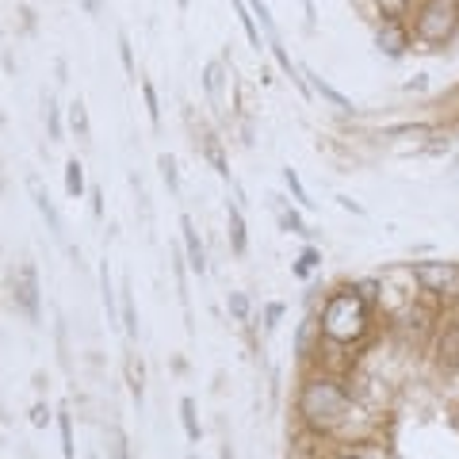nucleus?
Segmentation results:
<instances>
[{
	"mask_svg": "<svg viewBox=\"0 0 459 459\" xmlns=\"http://www.w3.org/2000/svg\"><path fill=\"white\" fill-rule=\"evenodd\" d=\"M352 402H349V391L337 383V379H310L303 391H299V413L310 429L318 433H329L337 429L344 418H349Z\"/></svg>",
	"mask_w": 459,
	"mask_h": 459,
	"instance_id": "1",
	"label": "nucleus"
},
{
	"mask_svg": "<svg viewBox=\"0 0 459 459\" xmlns=\"http://www.w3.org/2000/svg\"><path fill=\"white\" fill-rule=\"evenodd\" d=\"M100 291H104L108 322H111V325H119V307H115V287H111V268H108V261L100 264Z\"/></svg>",
	"mask_w": 459,
	"mask_h": 459,
	"instance_id": "13",
	"label": "nucleus"
},
{
	"mask_svg": "<svg viewBox=\"0 0 459 459\" xmlns=\"http://www.w3.org/2000/svg\"><path fill=\"white\" fill-rule=\"evenodd\" d=\"M142 100H146V115L153 126H161V104H157V89L153 81H142Z\"/></svg>",
	"mask_w": 459,
	"mask_h": 459,
	"instance_id": "19",
	"label": "nucleus"
},
{
	"mask_svg": "<svg viewBox=\"0 0 459 459\" xmlns=\"http://www.w3.org/2000/svg\"><path fill=\"white\" fill-rule=\"evenodd\" d=\"M126 383H131V394L142 402V391H146V368H142V360H134V352L126 356Z\"/></svg>",
	"mask_w": 459,
	"mask_h": 459,
	"instance_id": "17",
	"label": "nucleus"
},
{
	"mask_svg": "<svg viewBox=\"0 0 459 459\" xmlns=\"http://www.w3.org/2000/svg\"><path fill=\"white\" fill-rule=\"evenodd\" d=\"M157 165H161V177H165V184H169V192L177 195V192H180V180H177V161H172L169 153H161V157H157Z\"/></svg>",
	"mask_w": 459,
	"mask_h": 459,
	"instance_id": "22",
	"label": "nucleus"
},
{
	"mask_svg": "<svg viewBox=\"0 0 459 459\" xmlns=\"http://www.w3.org/2000/svg\"><path fill=\"white\" fill-rule=\"evenodd\" d=\"M226 230H230V246H234V253L241 256V253H246V246H249V238H246V219H241L238 204L226 207Z\"/></svg>",
	"mask_w": 459,
	"mask_h": 459,
	"instance_id": "10",
	"label": "nucleus"
},
{
	"mask_svg": "<svg viewBox=\"0 0 459 459\" xmlns=\"http://www.w3.org/2000/svg\"><path fill=\"white\" fill-rule=\"evenodd\" d=\"M368 314H371V303H364L360 291H352V287L349 291H333L322 307V333L341 344L360 341L368 329Z\"/></svg>",
	"mask_w": 459,
	"mask_h": 459,
	"instance_id": "2",
	"label": "nucleus"
},
{
	"mask_svg": "<svg viewBox=\"0 0 459 459\" xmlns=\"http://www.w3.org/2000/svg\"><path fill=\"white\" fill-rule=\"evenodd\" d=\"M69 126H74V134H77L81 142H89V138H92L89 108H84V100H74V104H69Z\"/></svg>",
	"mask_w": 459,
	"mask_h": 459,
	"instance_id": "14",
	"label": "nucleus"
},
{
	"mask_svg": "<svg viewBox=\"0 0 459 459\" xmlns=\"http://www.w3.org/2000/svg\"><path fill=\"white\" fill-rule=\"evenodd\" d=\"M318 264H322V253H318V249H303V256H299V264H295V276H299V280H307Z\"/></svg>",
	"mask_w": 459,
	"mask_h": 459,
	"instance_id": "21",
	"label": "nucleus"
},
{
	"mask_svg": "<svg viewBox=\"0 0 459 459\" xmlns=\"http://www.w3.org/2000/svg\"><path fill=\"white\" fill-rule=\"evenodd\" d=\"M180 8H188V0H180Z\"/></svg>",
	"mask_w": 459,
	"mask_h": 459,
	"instance_id": "35",
	"label": "nucleus"
},
{
	"mask_svg": "<svg viewBox=\"0 0 459 459\" xmlns=\"http://www.w3.org/2000/svg\"><path fill=\"white\" fill-rule=\"evenodd\" d=\"M27 192H31V199H35V207H39V214L47 219V230L50 234L62 241L65 238V226H62V214H57V207H54V199H50V192L42 188V180L39 177H27Z\"/></svg>",
	"mask_w": 459,
	"mask_h": 459,
	"instance_id": "6",
	"label": "nucleus"
},
{
	"mask_svg": "<svg viewBox=\"0 0 459 459\" xmlns=\"http://www.w3.org/2000/svg\"><path fill=\"white\" fill-rule=\"evenodd\" d=\"M219 459H234V448H230V444H222V455Z\"/></svg>",
	"mask_w": 459,
	"mask_h": 459,
	"instance_id": "34",
	"label": "nucleus"
},
{
	"mask_svg": "<svg viewBox=\"0 0 459 459\" xmlns=\"http://www.w3.org/2000/svg\"><path fill=\"white\" fill-rule=\"evenodd\" d=\"M47 126H50V138H54V142H62V115H57L54 96H47Z\"/></svg>",
	"mask_w": 459,
	"mask_h": 459,
	"instance_id": "25",
	"label": "nucleus"
},
{
	"mask_svg": "<svg viewBox=\"0 0 459 459\" xmlns=\"http://www.w3.org/2000/svg\"><path fill=\"white\" fill-rule=\"evenodd\" d=\"M376 4H379V12H383L386 20H402L410 12L413 0H376Z\"/></svg>",
	"mask_w": 459,
	"mask_h": 459,
	"instance_id": "23",
	"label": "nucleus"
},
{
	"mask_svg": "<svg viewBox=\"0 0 459 459\" xmlns=\"http://www.w3.org/2000/svg\"><path fill=\"white\" fill-rule=\"evenodd\" d=\"M230 314H234L238 322H249V299L241 295V291H234V295H230Z\"/></svg>",
	"mask_w": 459,
	"mask_h": 459,
	"instance_id": "26",
	"label": "nucleus"
},
{
	"mask_svg": "<svg viewBox=\"0 0 459 459\" xmlns=\"http://www.w3.org/2000/svg\"><path fill=\"white\" fill-rule=\"evenodd\" d=\"M180 238H184V253H188V268L204 280L207 276V249H204V238H199V230L188 214L180 219Z\"/></svg>",
	"mask_w": 459,
	"mask_h": 459,
	"instance_id": "7",
	"label": "nucleus"
},
{
	"mask_svg": "<svg viewBox=\"0 0 459 459\" xmlns=\"http://www.w3.org/2000/svg\"><path fill=\"white\" fill-rule=\"evenodd\" d=\"M356 291H360L364 295V303H376V299H379V283H360V287H356Z\"/></svg>",
	"mask_w": 459,
	"mask_h": 459,
	"instance_id": "30",
	"label": "nucleus"
},
{
	"mask_svg": "<svg viewBox=\"0 0 459 459\" xmlns=\"http://www.w3.org/2000/svg\"><path fill=\"white\" fill-rule=\"evenodd\" d=\"M280 226H283V230H291V234H310V230L303 226V219H299L295 211H280Z\"/></svg>",
	"mask_w": 459,
	"mask_h": 459,
	"instance_id": "27",
	"label": "nucleus"
},
{
	"mask_svg": "<svg viewBox=\"0 0 459 459\" xmlns=\"http://www.w3.org/2000/svg\"><path fill=\"white\" fill-rule=\"evenodd\" d=\"M307 77H310V89L318 92L322 100H329V104H333V108H341V111H352V100H349V96H341V92L333 89V84H329V81H322L318 74H314V69H307Z\"/></svg>",
	"mask_w": 459,
	"mask_h": 459,
	"instance_id": "11",
	"label": "nucleus"
},
{
	"mask_svg": "<svg viewBox=\"0 0 459 459\" xmlns=\"http://www.w3.org/2000/svg\"><path fill=\"white\" fill-rule=\"evenodd\" d=\"M204 89H207V100L214 111H226V100H222V62H207L204 69Z\"/></svg>",
	"mask_w": 459,
	"mask_h": 459,
	"instance_id": "9",
	"label": "nucleus"
},
{
	"mask_svg": "<svg viewBox=\"0 0 459 459\" xmlns=\"http://www.w3.org/2000/svg\"><path fill=\"white\" fill-rule=\"evenodd\" d=\"M459 27V8L455 0H425L418 8V20H413V35L429 47H440V42H448Z\"/></svg>",
	"mask_w": 459,
	"mask_h": 459,
	"instance_id": "3",
	"label": "nucleus"
},
{
	"mask_svg": "<svg viewBox=\"0 0 459 459\" xmlns=\"http://www.w3.org/2000/svg\"><path fill=\"white\" fill-rule=\"evenodd\" d=\"M104 444H108V459H131V448H126V433L119 425H111L104 433Z\"/></svg>",
	"mask_w": 459,
	"mask_h": 459,
	"instance_id": "16",
	"label": "nucleus"
},
{
	"mask_svg": "<svg viewBox=\"0 0 459 459\" xmlns=\"http://www.w3.org/2000/svg\"><path fill=\"white\" fill-rule=\"evenodd\" d=\"M57 433H62V455L74 459V455H77V448H74V421H69L65 410L57 413Z\"/></svg>",
	"mask_w": 459,
	"mask_h": 459,
	"instance_id": "18",
	"label": "nucleus"
},
{
	"mask_svg": "<svg viewBox=\"0 0 459 459\" xmlns=\"http://www.w3.org/2000/svg\"><path fill=\"white\" fill-rule=\"evenodd\" d=\"M84 12H89V16H96V12H100V0H84Z\"/></svg>",
	"mask_w": 459,
	"mask_h": 459,
	"instance_id": "33",
	"label": "nucleus"
},
{
	"mask_svg": "<svg viewBox=\"0 0 459 459\" xmlns=\"http://www.w3.org/2000/svg\"><path fill=\"white\" fill-rule=\"evenodd\" d=\"M35 425H47L50 421V413H47V406H35V418H31Z\"/></svg>",
	"mask_w": 459,
	"mask_h": 459,
	"instance_id": "31",
	"label": "nucleus"
},
{
	"mask_svg": "<svg viewBox=\"0 0 459 459\" xmlns=\"http://www.w3.org/2000/svg\"><path fill=\"white\" fill-rule=\"evenodd\" d=\"M376 47L386 54V57H402L410 47V31L402 27V20H383L379 35H376Z\"/></svg>",
	"mask_w": 459,
	"mask_h": 459,
	"instance_id": "8",
	"label": "nucleus"
},
{
	"mask_svg": "<svg viewBox=\"0 0 459 459\" xmlns=\"http://www.w3.org/2000/svg\"><path fill=\"white\" fill-rule=\"evenodd\" d=\"M280 318H283V303H268V307H264V325H268V329H276Z\"/></svg>",
	"mask_w": 459,
	"mask_h": 459,
	"instance_id": "29",
	"label": "nucleus"
},
{
	"mask_svg": "<svg viewBox=\"0 0 459 459\" xmlns=\"http://www.w3.org/2000/svg\"><path fill=\"white\" fill-rule=\"evenodd\" d=\"M12 303H16L27 322H42V307H39V272L35 264H20L12 272Z\"/></svg>",
	"mask_w": 459,
	"mask_h": 459,
	"instance_id": "4",
	"label": "nucleus"
},
{
	"mask_svg": "<svg viewBox=\"0 0 459 459\" xmlns=\"http://www.w3.org/2000/svg\"><path fill=\"white\" fill-rule=\"evenodd\" d=\"M341 459H356V455H341Z\"/></svg>",
	"mask_w": 459,
	"mask_h": 459,
	"instance_id": "36",
	"label": "nucleus"
},
{
	"mask_svg": "<svg viewBox=\"0 0 459 459\" xmlns=\"http://www.w3.org/2000/svg\"><path fill=\"white\" fill-rule=\"evenodd\" d=\"M180 425H184V437H188L192 444H199L204 429H199V413H195V402L192 398H180Z\"/></svg>",
	"mask_w": 459,
	"mask_h": 459,
	"instance_id": "12",
	"label": "nucleus"
},
{
	"mask_svg": "<svg viewBox=\"0 0 459 459\" xmlns=\"http://www.w3.org/2000/svg\"><path fill=\"white\" fill-rule=\"evenodd\" d=\"M119 54H123V69L134 77V54H131V42H126V35H119Z\"/></svg>",
	"mask_w": 459,
	"mask_h": 459,
	"instance_id": "28",
	"label": "nucleus"
},
{
	"mask_svg": "<svg viewBox=\"0 0 459 459\" xmlns=\"http://www.w3.org/2000/svg\"><path fill=\"white\" fill-rule=\"evenodd\" d=\"M283 184H287V188H291V195H295L303 207H314V204H310V195H307V188H303V180H299V172H295V169H283Z\"/></svg>",
	"mask_w": 459,
	"mask_h": 459,
	"instance_id": "20",
	"label": "nucleus"
},
{
	"mask_svg": "<svg viewBox=\"0 0 459 459\" xmlns=\"http://www.w3.org/2000/svg\"><path fill=\"white\" fill-rule=\"evenodd\" d=\"M455 276H459V268L448 264V261H418L413 264V280H418L425 291H433V295L448 291V287L455 283Z\"/></svg>",
	"mask_w": 459,
	"mask_h": 459,
	"instance_id": "5",
	"label": "nucleus"
},
{
	"mask_svg": "<svg viewBox=\"0 0 459 459\" xmlns=\"http://www.w3.org/2000/svg\"><path fill=\"white\" fill-rule=\"evenodd\" d=\"M123 329H126V337H138V314H134V303H131V295L123 291Z\"/></svg>",
	"mask_w": 459,
	"mask_h": 459,
	"instance_id": "24",
	"label": "nucleus"
},
{
	"mask_svg": "<svg viewBox=\"0 0 459 459\" xmlns=\"http://www.w3.org/2000/svg\"><path fill=\"white\" fill-rule=\"evenodd\" d=\"M92 211H96V214H104V204H100V188H92Z\"/></svg>",
	"mask_w": 459,
	"mask_h": 459,
	"instance_id": "32",
	"label": "nucleus"
},
{
	"mask_svg": "<svg viewBox=\"0 0 459 459\" xmlns=\"http://www.w3.org/2000/svg\"><path fill=\"white\" fill-rule=\"evenodd\" d=\"M65 192H69V199L84 195V165L77 161V157H69L65 161Z\"/></svg>",
	"mask_w": 459,
	"mask_h": 459,
	"instance_id": "15",
	"label": "nucleus"
}]
</instances>
